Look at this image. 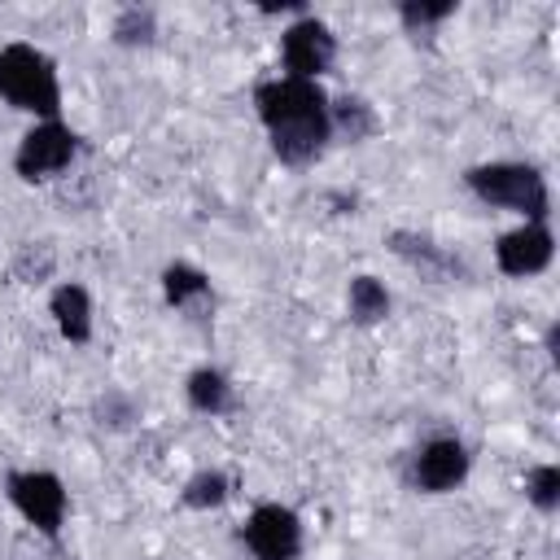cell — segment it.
Here are the masks:
<instances>
[{"instance_id":"6da1fadb","label":"cell","mask_w":560,"mask_h":560,"mask_svg":"<svg viewBox=\"0 0 560 560\" xmlns=\"http://www.w3.org/2000/svg\"><path fill=\"white\" fill-rule=\"evenodd\" d=\"M254 114L271 140V153L293 171L311 166L332 140V101L315 79H262L254 88Z\"/></svg>"},{"instance_id":"7a4b0ae2","label":"cell","mask_w":560,"mask_h":560,"mask_svg":"<svg viewBox=\"0 0 560 560\" xmlns=\"http://www.w3.org/2000/svg\"><path fill=\"white\" fill-rule=\"evenodd\" d=\"M0 101L9 109H22L39 122L48 118H61V74H57V61L26 44V39H13L0 48Z\"/></svg>"},{"instance_id":"3957f363","label":"cell","mask_w":560,"mask_h":560,"mask_svg":"<svg viewBox=\"0 0 560 560\" xmlns=\"http://www.w3.org/2000/svg\"><path fill=\"white\" fill-rule=\"evenodd\" d=\"M464 188L490 210L521 214V223H547L551 214L547 175L534 162H477L464 171Z\"/></svg>"},{"instance_id":"277c9868","label":"cell","mask_w":560,"mask_h":560,"mask_svg":"<svg viewBox=\"0 0 560 560\" xmlns=\"http://www.w3.org/2000/svg\"><path fill=\"white\" fill-rule=\"evenodd\" d=\"M4 494L22 512V521L35 525L44 538L61 534L66 512H70V494H66V481L57 472H48V468H13L4 477Z\"/></svg>"},{"instance_id":"5b68a950","label":"cell","mask_w":560,"mask_h":560,"mask_svg":"<svg viewBox=\"0 0 560 560\" xmlns=\"http://www.w3.org/2000/svg\"><path fill=\"white\" fill-rule=\"evenodd\" d=\"M79 158V136L61 122V118H48V122H35L18 149H13V171L18 179L26 184H44L52 175H61L70 162Z\"/></svg>"},{"instance_id":"8992f818","label":"cell","mask_w":560,"mask_h":560,"mask_svg":"<svg viewBox=\"0 0 560 560\" xmlns=\"http://www.w3.org/2000/svg\"><path fill=\"white\" fill-rule=\"evenodd\" d=\"M241 542L254 560H302V516L289 503H258L241 525Z\"/></svg>"},{"instance_id":"52a82bcc","label":"cell","mask_w":560,"mask_h":560,"mask_svg":"<svg viewBox=\"0 0 560 560\" xmlns=\"http://www.w3.org/2000/svg\"><path fill=\"white\" fill-rule=\"evenodd\" d=\"M280 61H284V74L319 83V74H328L332 61H337V35L315 13H302L280 35Z\"/></svg>"},{"instance_id":"ba28073f","label":"cell","mask_w":560,"mask_h":560,"mask_svg":"<svg viewBox=\"0 0 560 560\" xmlns=\"http://www.w3.org/2000/svg\"><path fill=\"white\" fill-rule=\"evenodd\" d=\"M472 472V455L459 438L442 433V438H429L416 455H411V486L420 494H451L468 481Z\"/></svg>"},{"instance_id":"9c48e42d","label":"cell","mask_w":560,"mask_h":560,"mask_svg":"<svg viewBox=\"0 0 560 560\" xmlns=\"http://www.w3.org/2000/svg\"><path fill=\"white\" fill-rule=\"evenodd\" d=\"M551 258H556V236L547 223H521L494 241V267L512 280H529L547 271Z\"/></svg>"},{"instance_id":"30bf717a","label":"cell","mask_w":560,"mask_h":560,"mask_svg":"<svg viewBox=\"0 0 560 560\" xmlns=\"http://www.w3.org/2000/svg\"><path fill=\"white\" fill-rule=\"evenodd\" d=\"M162 298L171 311H184V315H206L214 306L210 276L192 262H166L162 267Z\"/></svg>"},{"instance_id":"8fae6325","label":"cell","mask_w":560,"mask_h":560,"mask_svg":"<svg viewBox=\"0 0 560 560\" xmlns=\"http://www.w3.org/2000/svg\"><path fill=\"white\" fill-rule=\"evenodd\" d=\"M48 315L57 324V332L70 341V346H88L92 341V293L74 280H61L52 293H48Z\"/></svg>"},{"instance_id":"7c38bea8","label":"cell","mask_w":560,"mask_h":560,"mask_svg":"<svg viewBox=\"0 0 560 560\" xmlns=\"http://www.w3.org/2000/svg\"><path fill=\"white\" fill-rule=\"evenodd\" d=\"M389 249H394L398 258H407L411 267H420L424 276H433V280H446V276H459V271H464V267H459V258H455L451 249H442L433 236L411 232V228L389 232Z\"/></svg>"},{"instance_id":"4fadbf2b","label":"cell","mask_w":560,"mask_h":560,"mask_svg":"<svg viewBox=\"0 0 560 560\" xmlns=\"http://www.w3.org/2000/svg\"><path fill=\"white\" fill-rule=\"evenodd\" d=\"M184 398H188V407H192L197 416H210V420H214V416H228L232 402H236L232 381H228L219 368H197V372H188Z\"/></svg>"},{"instance_id":"5bb4252c","label":"cell","mask_w":560,"mask_h":560,"mask_svg":"<svg viewBox=\"0 0 560 560\" xmlns=\"http://www.w3.org/2000/svg\"><path fill=\"white\" fill-rule=\"evenodd\" d=\"M389 306H394V298H389V289L376 276L363 271V276L350 280V289H346V315H350V324L372 328V324L389 319Z\"/></svg>"},{"instance_id":"9a60e30c","label":"cell","mask_w":560,"mask_h":560,"mask_svg":"<svg viewBox=\"0 0 560 560\" xmlns=\"http://www.w3.org/2000/svg\"><path fill=\"white\" fill-rule=\"evenodd\" d=\"M228 494H232L228 472H219V468H201V472H192V477L184 481L179 503H184V508H192V512H210V508H223V503H228Z\"/></svg>"},{"instance_id":"2e32d148","label":"cell","mask_w":560,"mask_h":560,"mask_svg":"<svg viewBox=\"0 0 560 560\" xmlns=\"http://www.w3.org/2000/svg\"><path fill=\"white\" fill-rule=\"evenodd\" d=\"M332 131L350 136V144L368 140V136L376 131V114H372V105H368L363 96H341V101L332 105Z\"/></svg>"},{"instance_id":"e0dca14e","label":"cell","mask_w":560,"mask_h":560,"mask_svg":"<svg viewBox=\"0 0 560 560\" xmlns=\"http://www.w3.org/2000/svg\"><path fill=\"white\" fill-rule=\"evenodd\" d=\"M153 35H158V18H153V9L127 4V9L114 18V44H122V48H149Z\"/></svg>"},{"instance_id":"ac0fdd59","label":"cell","mask_w":560,"mask_h":560,"mask_svg":"<svg viewBox=\"0 0 560 560\" xmlns=\"http://www.w3.org/2000/svg\"><path fill=\"white\" fill-rule=\"evenodd\" d=\"M52 267H57V254H52L48 241H31V245H22L18 258H13V276L26 280V284H44V280L52 276Z\"/></svg>"},{"instance_id":"d6986e66","label":"cell","mask_w":560,"mask_h":560,"mask_svg":"<svg viewBox=\"0 0 560 560\" xmlns=\"http://www.w3.org/2000/svg\"><path fill=\"white\" fill-rule=\"evenodd\" d=\"M525 499L538 512H556L560 508V468L556 464H534L525 472Z\"/></svg>"},{"instance_id":"ffe728a7","label":"cell","mask_w":560,"mask_h":560,"mask_svg":"<svg viewBox=\"0 0 560 560\" xmlns=\"http://www.w3.org/2000/svg\"><path fill=\"white\" fill-rule=\"evenodd\" d=\"M455 13V0H442V4H424V0H402L398 4V18H402V26L411 31V35H420V31H433L438 22H446Z\"/></svg>"},{"instance_id":"44dd1931","label":"cell","mask_w":560,"mask_h":560,"mask_svg":"<svg viewBox=\"0 0 560 560\" xmlns=\"http://www.w3.org/2000/svg\"><path fill=\"white\" fill-rule=\"evenodd\" d=\"M96 416H101V424L118 429V424L136 420V407H131V398H122V394H109V398H105V402L96 407Z\"/></svg>"}]
</instances>
